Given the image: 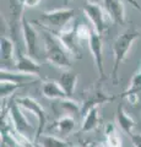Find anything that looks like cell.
I'll return each instance as SVG.
<instances>
[{
  "label": "cell",
  "mask_w": 141,
  "mask_h": 147,
  "mask_svg": "<svg viewBox=\"0 0 141 147\" xmlns=\"http://www.w3.org/2000/svg\"><path fill=\"white\" fill-rule=\"evenodd\" d=\"M141 92V69L131 77L129 87L120 94V98H125L129 103L136 104L139 102V93Z\"/></svg>",
  "instance_id": "4fadbf2b"
},
{
  "label": "cell",
  "mask_w": 141,
  "mask_h": 147,
  "mask_svg": "<svg viewBox=\"0 0 141 147\" xmlns=\"http://www.w3.org/2000/svg\"><path fill=\"white\" fill-rule=\"evenodd\" d=\"M15 69L16 71H19L21 74H26V75L36 76V77L39 76L40 70H42L39 63L34 58L30 57L28 54L21 53L20 50H17V54H16Z\"/></svg>",
  "instance_id": "8fae6325"
},
{
  "label": "cell",
  "mask_w": 141,
  "mask_h": 147,
  "mask_svg": "<svg viewBox=\"0 0 141 147\" xmlns=\"http://www.w3.org/2000/svg\"><path fill=\"white\" fill-rule=\"evenodd\" d=\"M15 102L19 104L22 109L28 110L30 113H32L33 115L37 118L38 127H37V130H36V135H34V141H37L39 137L43 135V130L48 121V115H47V113H45L44 108L32 97H20V98H16Z\"/></svg>",
  "instance_id": "5b68a950"
},
{
  "label": "cell",
  "mask_w": 141,
  "mask_h": 147,
  "mask_svg": "<svg viewBox=\"0 0 141 147\" xmlns=\"http://www.w3.org/2000/svg\"><path fill=\"white\" fill-rule=\"evenodd\" d=\"M120 96H113V94H107V92L103 90L102 84H99V81L97 82L96 86H93L92 88H90L88 91L85 92L84 100L81 103V118L87 112H90L92 108L99 107L104 103L113 102Z\"/></svg>",
  "instance_id": "277c9868"
},
{
  "label": "cell",
  "mask_w": 141,
  "mask_h": 147,
  "mask_svg": "<svg viewBox=\"0 0 141 147\" xmlns=\"http://www.w3.org/2000/svg\"><path fill=\"white\" fill-rule=\"evenodd\" d=\"M130 139L134 147H141V132H134L133 135H130Z\"/></svg>",
  "instance_id": "484cf974"
},
{
  "label": "cell",
  "mask_w": 141,
  "mask_h": 147,
  "mask_svg": "<svg viewBox=\"0 0 141 147\" xmlns=\"http://www.w3.org/2000/svg\"><path fill=\"white\" fill-rule=\"evenodd\" d=\"M36 142L40 147H70V145L65 140H63L58 136L45 135V134H43Z\"/></svg>",
  "instance_id": "7402d4cb"
},
{
  "label": "cell",
  "mask_w": 141,
  "mask_h": 147,
  "mask_svg": "<svg viewBox=\"0 0 141 147\" xmlns=\"http://www.w3.org/2000/svg\"><path fill=\"white\" fill-rule=\"evenodd\" d=\"M117 124L121 129L123 132L130 137V135L134 134V129L136 127V123L129 114H126L123 104H119L117 108Z\"/></svg>",
  "instance_id": "2e32d148"
},
{
  "label": "cell",
  "mask_w": 141,
  "mask_h": 147,
  "mask_svg": "<svg viewBox=\"0 0 141 147\" xmlns=\"http://www.w3.org/2000/svg\"><path fill=\"white\" fill-rule=\"evenodd\" d=\"M77 21H72L71 25L67 27L66 30L60 31L58 33H53L55 34L59 40L63 43V45L65 47V49L69 52L71 57H74L76 59L81 58V50H80V45H79V37H77Z\"/></svg>",
  "instance_id": "ba28073f"
},
{
  "label": "cell",
  "mask_w": 141,
  "mask_h": 147,
  "mask_svg": "<svg viewBox=\"0 0 141 147\" xmlns=\"http://www.w3.org/2000/svg\"><path fill=\"white\" fill-rule=\"evenodd\" d=\"M70 147H87V144H82V145H72Z\"/></svg>",
  "instance_id": "f1b7e54d"
},
{
  "label": "cell",
  "mask_w": 141,
  "mask_h": 147,
  "mask_svg": "<svg viewBox=\"0 0 141 147\" xmlns=\"http://www.w3.org/2000/svg\"><path fill=\"white\" fill-rule=\"evenodd\" d=\"M59 85L61 86V88L64 90L66 96L69 98H72L74 92L76 90V85H77V74L75 71L71 70H66L61 74L60 79L58 80Z\"/></svg>",
  "instance_id": "ac0fdd59"
},
{
  "label": "cell",
  "mask_w": 141,
  "mask_h": 147,
  "mask_svg": "<svg viewBox=\"0 0 141 147\" xmlns=\"http://www.w3.org/2000/svg\"><path fill=\"white\" fill-rule=\"evenodd\" d=\"M34 80H36V76H30V75H26V74H21L19 71H10L7 69H1L0 70V81H11L24 86Z\"/></svg>",
  "instance_id": "d6986e66"
},
{
  "label": "cell",
  "mask_w": 141,
  "mask_h": 147,
  "mask_svg": "<svg viewBox=\"0 0 141 147\" xmlns=\"http://www.w3.org/2000/svg\"><path fill=\"white\" fill-rule=\"evenodd\" d=\"M93 147H104V146H102V145H96V144H94Z\"/></svg>",
  "instance_id": "f546056e"
},
{
  "label": "cell",
  "mask_w": 141,
  "mask_h": 147,
  "mask_svg": "<svg viewBox=\"0 0 141 147\" xmlns=\"http://www.w3.org/2000/svg\"><path fill=\"white\" fill-rule=\"evenodd\" d=\"M75 10L69 7L63 9H55L51 11H44L42 13L40 20L37 22H40V26L43 25L44 30H47L51 33H58L60 31H64L69 27L74 20Z\"/></svg>",
  "instance_id": "3957f363"
},
{
  "label": "cell",
  "mask_w": 141,
  "mask_h": 147,
  "mask_svg": "<svg viewBox=\"0 0 141 147\" xmlns=\"http://www.w3.org/2000/svg\"><path fill=\"white\" fill-rule=\"evenodd\" d=\"M91 31H92V30H91L87 25L77 22L76 32H77V37H79V39H86V40H88L90 36H91Z\"/></svg>",
  "instance_id": "d4e9b609"
},
{
  "label": "cell",
  "mask_w": 141,
  "mask_h": 147,
  "mask_svg": "<svg viewBox=\"0 0 141 147\" xmlns=\"http://www.w3.org/2000/svg\"><path fill=\"white\" fill-rule=\"evenodd\" d=\"M103 5L114 24L120 26L125 24V6L121 0H103Z\"/></svg>",
  "instance_id": "7c38bea8"
},
{
  "label": "cell",
  "mask_w": 141,
  "mask_h": 147,
  "mask_svg": "<svg viewBox=\"0 0 141 147\" xmlns=\"http://www.w3.org/2000/svg\"><path fill=\"white\" fill-rule=\"evenodd\" d=\"M60 107L63 110H65L67 114L65 115H76V114H80L81 117V104H79V102H76L72 98H65V99H60Z\"/></svg>",
  "instance_id": "603a6c76"
},
{
  "label": "cell",
  "mask_w": 141,
  "mask_h": 147,
  "mask_svg": "<svg viewBox=\"0 0 141 147\" xmlns=\"http://www.w3.org/2000/svg\"><path fill=\"white\" fill-rule=\"evenodd\" d=\"M67 1H69V0H64V3H65V4H67Z\"/></svg>",
  "instance_id": "1f68e13d"
},
{
  "label": "cell",
  "mask_w": 141,
  "mask_h": 147,
  "mask_svg": "<svg viewBox=\"0 0 141 147\" xmlns=\"http://www.w3.org/2000/svg\"><path fill=\"white\" fill-rule=\"evenodd\" d=\"M101 124V117H99V107L92 108L82 117V124L80 126V132H90L93 131Z\"/></svg>",
  "instance_id": "e0dca14e"
},
{
  "label": "cell",
  "mask_w": 141,
  "mask_h": 147,
  "mask_svg": "<svg viewBox=\"0 0 141 147\" xmlns=\"http://www.w3.org/2000/svg\"><path fill=\"white\" fill-rule=\"evenodd\" d=\"M21 31L22 37H24L26 54H28L32 58H36L38 54V34L34 27L31 25V22L25 16H22L21 20Z\"/></svg>",
  "instance_id": "30bf717a"
},
{
  "label": "cell",
  "mask_w": 141,
  "mask_h": 147,
  "mask_svg": "<svg viewBox=\"0 0 141 147\" xmlns=\"http://www.w3.org/2000/svg\"><path fill=\"white\" fill-rule=\"evenodd\" d=\"M82 11L86 17L93 26V30L97 32L99 36H102L104 32L108 30V25L106 21V16L102 10V7L94 1H86L82 6Z\"/></svg>",
  "instance_id": "9c48e42d"
},
{
  "label": "cell",
  "mask_w": 141,
  "mask_h": 147,
  "mask_svg": "<svg viewBox=\"0 0 141 147\" xmlns=\"http://www.w3.org/2000/svg\"><path fill=\"white\" fill-rule=\"evenodd\" d=\"M87 42H88L90 52L93 57L94 65H96L97 72H98V81L102 82L103 80H106V77H107L106 71H104V64H103V40H102V37L92 28L91 36H90Z\"/></svg>",
  "instance_id": "52a82bcc"
},
{
  "label": "cell",
  "mask_w": 141,
  "mask_h": 147,
  "mask_svg": "<svg viewBox=\"0 0 141 147\" xmlns=\"http://www.w3.org/2000/svg\"><path fill=\"white\" fill-rule=\"evenodd\" d=\"M44 40V57L51 63V65L59 67V69H70L71 67V55L65 49L63 43L59 40V38L45 31L43 33Z\"/></svg>",
  "instance_id": "7a4b0ae2"
},
{
  "label": "cell",
  "mask_w": 141,
  "mask_h": 147,
  "mask_svg": "<svg viewBox=\"0 0 141 147\" xmlns=\"http://www.w3.org/2000/svg\"><path fill=\"white\" fill-rule=\"evenodd\" d=\"M0 52H1V69H6V65L16 60L13 40L7 36H3L0 38Z\"/></svg>",
  "instance_id": "5bb4252c"
},
{
  "label": "cell",
  "mask_w": 141,
  "mask_h": 147,
  "mask_svg": "<svg viewBox=\"0 0 141 147\" xmlns=\"http://www.w3.org/2000/svg\"><path fill=\"white\" fill-rule=\"evenodd\" d=\"M42 93L45 98L48 99H65L69 98L61 88V86L59 85L58 81L54 80H45L42 82Z\"/></svg>",
  "instance_id": "9a60e30c"
},
{
  "label": "cell",
  "mask_w": 141,
  "mask_h": 147,
  "mask_svg": "<svg viewBox=\"0 0 141 147\" xmlns=\"http://www.w3.org/2000/svg\"><path fill=\"white\" fill-rule=\"evenodd\" d=\"M129 1H130V3H131V4H134V6H135V7H136V9H138V10H139V11H140V12H141V7H139V6H138V5H136V3H135V1H134V0H129Z\"/></svg>",
  "instance_id": "83f0119b"
},
{
  "label": "cell",
  "mask_w": 141,
  "mask_h": 147,
  "mask_svg": "<svg viewBox=\"0 0 141 147\" xmlns=\"http://www.w3.org/2000/svg\"><path fill=\"white\" fill-rule=\"evenodd\" d=\"M39 147H40V146H39Z\"/></svg>",
  "instance_id": "d6a6232c"
},
{
  "label": "cell",
  "mask_w": 141,
  "mask_h": 147,
  "mask_svg": "<svg viewBox=\"0 0 141 147\" xmlns=\"http://www.w3.org/2000/svg\"><path fill=\"white\" fill-rule=\"evenodd\" d=\"M94 144H87V147H93Z\"/></svg>",
  "instance_id": "4dcf8cb0"
},
{
  "label": "cell",
  "mask_w": 141,
  "mask_h": 147,
  "mask_svg": "<svg viewBox=\"0 0 141 147\" xmlns=\"http://www.w3.org/2000/svg\"><path fill=\"white\" fill-rule=\"evenodd\" d=\"M104 136H106L107 147H121L123 146L121 136L118 134L117 127L113 123H107L104 125Z\"/></svg>",
  "instance_id": "44dd1931"
},
{
  "label": "cell",
  "mask_w": 141,
  "mask_h": 147,
  "mask_svg": "<svg viewBox=\"0 0 141 147\" xmlns=\"http://www.w3.org/2000/svg\"><path fill=\"white\" fill-rule=\"evenodd\" d=\"M52 127L57 129L61 135H70L76 127V120L72 115H63L54 121Z\"/></svg>",
  "instance_id": "ffe728a7"
},
{
  "label": "cell",
  "mask_w": 141,
  "mask_h": 147,
  "mask_svg": "<svg viewBox=\"0 0 141 147\" xmlns=\"http://www.w3.org/2000/svg\"><path fill=\"white\" fill-rule=\"evenodd\" d=\"M7 120L13 130L16 132H19V134L25 135L27 137H30L31 134H33V131H34L33 126L31 125L28 119L24 114V109L16 102H13L7 110Z\"/></svg>",
  "instance_id": "8992f818"
},
{
  "label": "cell",
  "mask_w": 141,
  "mask_h": 147,
  "mask_svg": "<svg viewBox=\"0 0 141 147\" xmlns=\"http://www.w3.org/2000/svg\"><path fill=\"white\" fill-rule=\"evenodd\" d=\"M140 37H141V31L130 28L120 33L113 42L112 50H113V55H114V65H113V70H112V80L114 82V85H117L118 81V71H119L120 64L126 59L134 42Z\"/></svg>",
  "instance_id": "6da1fadb"
},
{
  "label": "cell",
  "mask_w": 141,
  "mask_h": 147,
  "mask_svg": "<svg viewBox=\"0 0 141 147\" xmlns=\"http://www.w3.org/2000/svg\"><path fill=\"white\" fill-rule=\"evenodd\" d=\"M21 87L22 85L15 84L11 81H0V97H1V99H6Z\"/></svg>",
  "instance_id": "cb8c5ba5"
},
{
  "label": "cell",
  "mask_w": 141,
  "mask_h": 147,
  "mask_svg": "<svg viewBox=\"0 0 141 147\" xmlns=\"http://www.w3.org/2000/svg\"><path fill=\"white\" fill-rule=\"evenodd\" d=\"M40 1H42V0H21L22 5L27 6V7H36V6H38Z\"/></svg>",
  "instance_id": "4316f807"
}]
</instances>
